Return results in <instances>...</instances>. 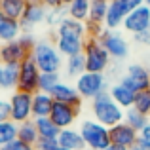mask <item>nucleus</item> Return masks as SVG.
<instances>
[{"label": "nucleus", "instance_id": "obj_1", "mask_svg": "<svg viewBox=\"0 0 150 150\" xmlns=\"http://www.w3.org/2000/svg\"><path fill=\"white\" fill-rule=\"evenodd\" d=\"M88 40V30H86V23L76 21V19L67 15L59 27L53 33V42L57 50L61 51L63 57H72L84 51V44Z\"/></svg>", "mask_w": 150, "mask_h": 150}, {"label": "nucleus", "instance_id": "obj_2", "mask_svg": "<svg viewBox=\"0 0 150 150\" xmlns=\"http://www.w3.org/2000/svg\"><path fill=\"white\" fill-rule=\"evenodd\" d=\"M30 55H33L36 67L40 69V72H61L63 67H65V57L57 50L55 42L50 40V38L38 40Z\"/></svg>", "mask_w": 150, "mask_h": 150}, {"label": "nucleus", "instance_id": "obj_3", "mask_svg": "<svg viewBox=\"0 0 150 150\" xmlns=\"http://www.w3.org/2000/svg\"><path fill=\"white\" fill-rule=\"evenodd\" d=\"M91 114H93V120L95 122H99V124L106 125L110 129L114 125H118L120 122H124L125 110L120 105L114 103V99L110 97L108 91H105L91 101Z\"/></svg>", "mask_w": 150, "mask_h": 150}, {"label": "nucleus", "instance_id": "obj_4", "mask_svg": "<svg viewBox=\"0 0 150 150\" xmlns=\"http://www.w3.org/2000/svg\"><path fill=\"white\" fill-rule=\"evenodd\" d=\"M82 53H84V59H86V70H88V72L106 74V70H110L112 59H110L108 51L103 48V44H101L99 38L88 36Z\"/></svg>", "mask_w": 150, "mask_h": 150}, {"label": "nucleus", "instance_id": "obj_5", "mask_svg": "<svg viewBox=\"0 0 150 150\" xmlns=\"http://www.w3.org/2000/svg\"><path fill=\"white\" fill-rule=\"evenodd\" d=\"M78 131H80L82 139L86 143V148H89V150H105L112 144L110 143L108 127L99 124V122H95V120H91V118L82 120L78 124Z\"/></svg>", "mask_w": 150, "mask_h": 150}, {"label": "nucleus", "instance_id": "obj_6", "mask_svg": "<svg viewBox=\"0 0 150 150\" xmlns=\"http://www.w3.org/2000/svg\"><path fill=\"white\" fill-rule=\"evenodd\" d=\"M78 93L84 101H93L95 97H99L101 93L108 91V76L99 72H88L86 70L82 76H78L74 80Z\"/></svg>", "mask_w": 150, "mask_h": 150}, {"label": "nucleus", "instance_id": "obj_7", "mask_svg": "<svg viewBox=\"0 0 150 150\" xmlns=\"http://www.w3.org/2000/svg\"><path fill=\"white\" fill-rule=\"evenodd\" d=\"M99 40H101L103 48L108 51V55H110L112 61H124V59H127L129 51H131L127 38L124 36L122 30H108V29H105L103 34L99 36Z\"/></svg>", "mask_w": 150, "mask_h": 150}, {"label": "nucleus", "instance_id": "obj_8", "mask_svg": "<svg viewBox=\"0 0 150 150\" xmlns=\"http://www.w3.org/2000/svg\"><path fill=\"white\" fill-rule=\"evenodd\" d=\"M10 120L15 124L33 120V95L25 91H11L10 95Z\"/></svg>", "mask_w": 150, "mask_h": 150}, {"label": "nucleus", "instance_id": "obj_9", "mask_svg": "<svg viewBox=\"0 0 150 150\" xmlns=\"http://www.w3.org/2000/svg\"><path fill=\"white\" fill-rule=\"evenodd\" d=\"M40 69L36 67L33 55L25 59L19 65V78H17V91H25V93H34L38 91V82H40Z\"/></svg>", "mask_w": 150, "mask_h": 150}, {"label": "nucleus", "instance_id": "obj_10", "mask_svg": "<svg viewBox=\"0 0 150 150\" xmlns=\"http://www.w3.org/2000/svg\"><path fill=\"white\" fill-rule=\"evenodd\" d=\"M120 82L122 86L133 89V91H143V89L150 88V70L141 63H131L125 69L124 74H120Z\"/></svg>", "mask_w": 150, "mask_h": 150}, {"label": "nucleus", "instance_id": "obj_11", "mask_svg": "<svg viewBox=\"0 0 150 150\" xmlns=\"http://www.w3.org/2000/svg\"><path fill=\"white\" fill-rule=\"evenodd\" d=\"M46 17H48V8H46L42 2L27 4L25 13H23V17L19 19L23 33H33L34 34V29H36L38 25H42V23H46Z\"/></svg>", "mask_w": 150, "mask_h": 150}, {"label": "nucleus", "instance_id": "obj_12", "mask_svg": "<svg viewBox=\"0 0 150 150\" xmlns=\"http://www.w3.org/2000/svg\"><path fill=\"white\" fill-rule=\"evenodd\" d=\"M80 116V108H74V106L63 105V103H53V108L50 112V120L57 125L59 129H69L74 127Z\"/></svg>", "mask_w": 150, "mask_h": 150}, {"label": "nucleus", "instance_id": "obj_13", "mask_svg": "<svg viewBox=\"0 0 150 150\" xmlns=\"http://www.w3.org/2000/svg\"><path fill=\"white\" fill-rule=\"evenodd\" d=\"M148 27H150V8L143 4V6H139L137 10H133L131 13L124 19L122 29H124V33L135 36V34L146 30Z\"/></svg>", "mask_w": 150, "mask_h": 150}, {"label": "nucleus", "instance_id": "obj_14", "mask_svg": "<svg viewBox=\"0 0 150 150\" xmlns=\"http://www.w3.org/2000/svg\"><path fill=\"white\" fill-rule=\"evenodd\" d=\"M30 51L21 44V40H13L8 44H0V65H21Z\"/></svg>", "mask_w": 150, "mask_h": 150}, {"label": "nucleus", "instance_id": "obj_15", "mask_svg": "<svg viewBox=\"0 0 150 150\" xmlns=\"http://www.w3.org/2000/svg\"><path fill=\"white\" fill-rule=\"evenodd\" d=\"M50 95L53 97V101L69 105V106H74V108H80L82 103H84V99L80 97V93H78V89H76V86L69 84V82H63V80L55 86V89Z\"/></svg>", "mask_w": 150, "mask_h": 150}, {"label": "nucleus", "instance_id": "obj_16", "mask_svg": "<svg viewBox=\"0 0 150 150\" xmlns=\"http://www.w3.org/2000/svg\"><path fill=\"white\" fill-rule=\"evenodd\" d=\"M108 131H110V143L116 144V146L127 148V150L135 144L137 137H139V133H137L129 124H125V122H120L118 125L110 127Z\"/></svg>", "mask_w": 150, "mask_h": 150}, {"label": "nucleus", "instance_id": "obj_17", "mask_svg": "<svg viewBox=\"0 0 150 150\" xmlns=\"http://www.w3.org/2000/svg\"><path fill=\"white\" fill-rule=\"evenodd\" d=\"M127 11H125V8L122 6L120 0H112V2H108V10H106V17H105V29L108 30H118L122 29V25H124V19L127 17Z\"/></svg>", "mask_w": 150, "mask_h": 150}, {"label": "nucleus", "instance_id": "obj_18", "mask_svg": "<svg viewBox=\"0 0 150 150\" xmlns=\"http://www.w3.org/2000/svg\"><path fill=\"white\" fill-rule=\"evenodd\" d=\"M57 143L61 148H67V150H86V143L76 127L61 129V133L57 137Z\"/></svg>", "mask_w": 150, "mask_h": 150}, {"label": "nucleus", "instance_id": "obj_19", "mask_svg": "<svg viewBox=\"0 0 150 150\" xmlns=\"http://www.w3.org/2000/svg\"><path fill=\"white\" fill-rule=\"evenodd\" d=\"M53 97L50 93L36 91L33 95V120L36 118H50V112L53 108Z\"/></svg>", "mask_w": 150, "mask_h": 150}, {"label": "nucleus", "instance_id": "obj_20", "mask_svg": "<svg viewBox=\"0 0 150 150\" xmlns=\"http://www.w3.org/2000/svg\"><path fill=\"white\" fill-rule=\"evenodd\" d=\"M23 34L21 23L15 21V19L10 17H0V44H8V42L17 40L19 36Z\"/></svg>", "mask_w": 150, "mask_h": 150}, {"label": "nucleus", "instance_id": "obj_21", "mask_svg": "<svg viewBox=\"0 0 150 150\" xmlns=\"http://www.w3.org/2000/svg\"><path fill=\"white\" fill-rule=\"evenodd\" d=\"M108 93L114 99V103L120 105L124 110L133 108V103H135V91H133V89H129V88H125V86H122L120 82H116V84L108 89Z\"/></svg>", "mask_w": 150, "mask_h": 150}, {"label": "nucleus", "instance_id": "obj_22", "mask_svg": "<svg viewBox=\"0 0 150 150\" xmlns=\"http://www.w3.org/2000/svg\"><path fill=\"white\" fill-rule=\"evenodd\" d=\"M25 8H27L25 0H0V13L4 17L15 19V21H19L23 17Z\"/></svg>", "mask_w": 150, "mask_h": 150}, {"label": "nucleus", "instance_id": "obj_23", "mask_svg": "<svg viewBox=\"0 0 150 150\" xmlns=\"http://www.w3.org/2000/svg\"><path fill=\"white\" fill-rule=\"evenodd\" d=\"M17 78H19V65H2L0 89H4V91H15L17 89Z\"/></svg>", "mask_w": 150, "mask_h": 150}, {"label": "nucleus", "instance_id": "obj_24", "mask_svg": "<svg viewBox=\"0 0 150 150\" xmlns=\"http://www.w3.org/2000/svg\"><path fill=\"white\" fill-rule=\"evenodd\" d=\"M65 74L69 78H74L76 80L78 76L86 72V59H84V53H78V55H72V57H67L65 59V67H63Z\"/></svg>", "mask_w": 150, "mask_h": 150}, {"label": "nucleus", "instance_id": "obj_25", "mask_svg": "<svg viewBox=\"0 0 150 150\" xmlns=\"http://www.w3.org/2000/svg\"><path fill=\"white\" fill-rule=\"evenodd\" d=\"M89 4H91V0H72L67 6V15L76 21L86 23L89 19Z\"/></svg>", "mask_w": 150, "mask_h": 150}, {"label": "nucleus", "instance_id": "obj_26", "mask_svg": "<svg viewBox=\"0 0 150 150\" xmlns=\"http://www.w3.org/2000/svg\"><path fill=\"white\" fill-rule=\"evenodd\" d=\"M34 125H36V131H38V139H57L59 133H61V129L50 118H36Z\"/></svg>", "mask_w": 150, "mask_h": 150}, {"label": "nucleus", "instance_id": "obj_27", "mask_svg": "<svg viewBox=\"0 0 150 150\" xmlns=\"http://www.w3.org/2000/svg\"><path fill=\"white\" fill-rule=\"evenodd\" d=\"M17 139L33 144V146L38 143V131H36V125H34V120L23 122V124L17 125Z\"/></svg>", "mask_w": 150, "mask_h": 150}, {"label": "nucleus", "instance_id": "obj_28", "mask_svg": "<svg viewBox=\"0 0 150 150\" xmlns=\"http://www.w3.org/2000/svg\"><path fill=\"white\" fill-rule=\"evenodd\" d=\"M17 139V124L11 120L0 122V148H6Z\"/></svg>", "mask_w": 150, "mask_h": 150}, {"label": "nucleus", "instance_id": "obj_29", "mask_svg": "<svg viewBox=\"0 0 150 150\" xmlns=\"http://www.w3.org/2000/svg\"><path fill=\"white\" fill-rule=\"evenodd\" d=\"M106 10H108V2L106 0H91L89 4V19L91 23H105L106 17Z\"/></svg>", "mask_w": 150, "mask_h": 150}, {"label": "nucleus", "instance_id": "obj_30", "mask_svg": "<svg viewBox=\"0 0 150 150\" xmlns=\"http://www.w3.org/2000/svg\"><path fill=\"white\" fill-rule=\"evenodd\" d=\"M124 122H125V124H129L137 133H139L141 129H143L144 125L150 122V118L144 116V114H141L139 110H135V108H127V110H125V116H124Z\"/></svg>", "mask_w": 150, "mask_h": 150}, {"label": "nucleus", "instance_id": "obj_31", "mask_svg": "<svg viewBox=\"0 0 150 150\" xmlns=\"http://www.w3.org/2000/svg\"><path fill=\"white\" fill-rule=\"evenodd\" d=\"M59 82H61V72H42L40 82H38V91L51 93Z\"/></svg>", "mask_w": 150, "mask_h": 150}, {"label": "nucleus", "instance_id": "obj_32", "mask_svg": "<svg viewBox=\"0 0 150 150\" xmlns=\"http://www.w3.org/2000/svg\"><path fill=\"white\" fill-rule=\"evenodd\" d=\"M133 108L139 110L141 114H144V116L150 118V88L135 93V103H133Z\"/></svg>", "mask_w": 150, "mask_h": 150}, {"label": "nucleus", "instance_id": "obj_33", "mask_svg": "<svg viewBox=\"0 0 150 150\" xmlns=\"http://www.w3.org/2000/svg\"><path fill=\"white\" fill-rule=\"evenodd\" d=\"M67 17V8H57V10H48V17H46V25L51 29H57L59 23Z\"/></svg>", "mask_w": 150, "mask_h": 150}, {"label": "nucleus", "instance_id": "obj_34", "mask_svg": "<svg viewBox=\"0 0 150 150\" xmlns=\"http://www.w3.org/2000/svg\"><path fill=\"white\" fill-rule=\"evenodd\" d=\"M59 143L57 139H38V143L34 144V150H57Z\"/></svg>", "mask_w": 150, "mask_h": 150}, {"label": "nucleus", "instance_id": "obj_35", "mask_svg": "<svg viewBox=\"0 0 150 150\" xmlns=\"http://www.w3.org/2000/svg\"><path fill=\"white\" fill-rule=\"evenodd\" d=\"M86 30H88V36L91 38H99L105 30V25L101 23H91V21H86Z\"/></svg>", "mask_w": 150, "mask_h": 150}, {"label": "nucleus", "instance_id": "obj_36", "mask_svg": "<svg viewBox=\"0 0 150 150\" xmlns=\"http://www.w3.org/2000/svg\"><path fill=\"white\" fill-rule=\"evenodd\" d=\"M6 150H34V146L29 144V143H25V141H21V139H15L13 143H10L6 146Z\"/></svg>", "mask_w": 150, "mask_h": 150}, {"label": "nucleus", "instance_id": "obj_37", "mask_svg": "<svg viewBox=\"0 0 150 150\" xmlns=\"http://www.w3.org/2000/svg\"><path fill=\"white\" fill-rule=\"evenodd\" d=\"M133 40H135L137 44H141V46H146V48H150V27H148L146 30H143V33L135 34V36H133Z\"/></svg>", "mask_w": 150, "mask_h": 150}, {"label": "nucleus", "instance_id": "obj_38", "mask_svg": "<svg viewBox=\"0 0 150 150\" xmlns=\"http://www.w3.org/2000/svg\"><path fill=\"white\" fill-rule=\"evenodd\" d=\"M10 120V101L0 97V122Z\"/></svg>", "mask_w": 150, "mask_h": 150}, {"label": "nucleus", "instance_id": "obj_39", "mask_svg": "<svg viewBox=\"0 0 150 150\" xmlns=\"http://www.w3.org/2000/svg\"><path fill=\"white\" fill-rule=\"evenodd\" d=\"M137 139H139L146 148H150V122L139 131V137H137Z\"/></svg>", "mask_w": 150, "mask_h": 150}, {"label": "nucleus", "instance_id": "obj_40", "mask_svg": "<svg viewBox=\"0 0 150 150\" xmlns=\"http://www.w3.org/2000/svg\"><path fill=\"white\" fill-rule=\"evenodd\" d=\"M120 2H122V6L125 8V11H127V13H131L133 10H137L139 6H143L144 0H120Z\"/></svg>", "mask_w": 150, "mask_h": 150}, {"label": "nucleus", "instance_id": "obj_41", "mask_svg": "<svg viewBox=\"0 0 150 150\" xmlns=\"http://www.w3.org/2000/svg\"><path fill=\"white\" fill-rule=\"evenodd\" d=\"M40 2L44 4V6L48 8V10H57V8H65L61 0H40Z\"/></svg>", "mask_w": 150, "mask_h": 150}, {"label": "nucleus", "instance_id": "obj_42", "mask_svg": "<svg viewBox=\"0 0 150 150\" xmlns=\"http://www.w3.org/2000/svg\"><path fill=\"white\" fill-rule=\"evenodd\" d=\"M129 150H150V148H146V146H144V144L141 143L139 139H137V141H135V144H133V146L129 148Z\"/></svg>", "mask_w": 150, "mask_h": 150}, {"label": "nucleus", "instance_id": "obj_43", "mask_svg": "<svg viewBox=\"0 0 150 150\" xmlns=\"http://www.w3.org/2000/svg\"><path fill=\"white\" fill-rule=\"evenodd\" d=\"M105 150H127V148H122V146H116V144H110V146L105 148Z\"/></svg>", "mask_w": 150, "mask_h": 150}, {"label": "nucleus", "instance_id": "obj_44", "mask_svg": "<svg viewBox=\"0 0 150 150\" xmlns=\"http://www.w3.org/2000/svg\"><path fill=\"white\" fill-rule=\"evenodd\" d=\"M61 2H63V6H65V8H67V6H69V4H70V2H72V0H61Z\"/></svg>", "mask_w": 150, "mask_h": 150}, {"label": "nucleus", "instance_id": "obj_45", "mask_svg": "<svg viewBox=\"0 0 150 150\" xmlns=\"http://www.w3.org/2000/svg\"><path fill=\"white\" fill-rule=\"evenodd\" d=\"M27 4H33V2H40V0H25Z\"/></svg>", "mask_w": 150, "mask_h": 150}, {"label": "nucleus", "instance_id": "obj_46", "mask_svg": "<svg viewBox=\"0 0 150 150\" xmlns=\"http://www.w3.org/2000/svg\"><path fill=\"white\" fill-rule=\"evenodd\" d=\"M144 6H148V8H150V0H144Z\"/></svg>", "mask_w": 150, "mask_h": 150}, {"label": "nucleus", "instance_id": "obj_47", "mask_svg": "<svg viewBox=\"0 0 150 150\" xmlns=\"http://www.w3.org/2000/svg\"><path fill=\"white\" fill-rule=\"evenodd\" d=\"M0 80H2V65H0Z\"/></svg>", "mask_w": 150, "mask_h": 150}, {"label": "nucleus", "instance_id": "obj_48", "mask_svg": "<svg viewBox=\"0 0 150 150\" xmlns=\"http://www.w3.org/2000/svg\"><path fill=\"white\" fill-rule=\"evenodd\" d=\"M57 150H67V148H61V146H59V148H57Z\"/></svg>", "mask_w": 150, "mask_h": 150}, {"label": "nucleus", "instance_id": "obj_49", "mask_svg": "<svg viewBox=\"0 0 150 150\" xmlns=\"http://www.w3.org/2000/svg\"><path fill=\"white\" fill-rule=\"evenodd\" d=\"M106 2H112V0H106Z\"/></svg>", "mask_w": 150, "mask_h": 150}, {"label": "nucleus", "instance_id": "obj_50", "mask_svg": "<svg viewBox=\"0 0 150 150\" xmlns=\"http://www.w3.org/2000/svg\"><path fill=\"white\" fill-rule=\"evenodd\" d=\"M0 150H6V148H0Z\"/></svg>", "mask_w": 150, "mask_h": 150}, {"label": "nucleus", "instance_id": "obj_51", "mask_svg": "<svg viewBox=\"0 0 150 150\" xmlns=\"http://www.w3.org/2000/svg\"><path fill=\"white\" fill-rule=\"evenodd\" d=\"M86 150H89V148H86Z\"/></svg>", "mask_w": 150, "mask_h": 150}]
</instances>
